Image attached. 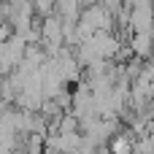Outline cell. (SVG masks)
<instances>
[{"label": "cell", "instance_id": "obj_2", "mask_svg": "<svg viewBox=\"0 0 154 154\" xmlns=\"http://www.w3.org/2000/svg\"><path fill=\"white\" fill-rule=\"evenodd\" d=\"M130 49H133V54H135L138 60H146V57L154 51V35L152 32H133Z\"/></svg>", "mask_w": 154, "mask_h": 154}, {"label": "cell", "instance_id": "obj_4", "mask_svg": "<svg viewBox=\"0 0 154 154\" xmlns=\"http://www.w3.org/2000/svg\"><path fill=\"white\" fill-rule=\"evenodd\" d=\"M133 154H154V133H141L133 138Z\"/></svg>", "mask_w": 154, "mask_h": 154}, {"label": "cell", "instance_id": "obj_1", "mask_svg": "<svg viewBox=\"0 0 154 154\" xmlns=\"http://www.w3.org/2000/svg\"><path fill=\"white\" fill-rule=\"evenodd\" d=\"M130 30L133 32H152L154 27V8H152V0H133L130 3Z\"/></svg>", "mask_w": 154, "mask_h": 154}, {"label": "cell", "instance_id": "obj_3", "mask_svg": "<svg viewBox=\"0 0 154 154\" xmlns=\"http://www.w3.org/2000/svg\"><path fill=\"white\" fill-rule=\"evenodd\" d=\"M81 149V133H57V152H79Z\"/></svg>", "mask_w": 154, "mask_h": 154}, {"label": "cell", "instance_id": "obj_5", "mask_svg": "<svg viewBox=\"0 0 154 154\" xmlns=\"http://www.w3.org/2000/svg\"><path fill=\"white\" fill-rule=\"evenodd\" d=\"M32 8H38V11L46 16V14H51V8H54V0H32Z\"/></svg>", "mask_w": 154, "mask_h": 154}]
</instances>
